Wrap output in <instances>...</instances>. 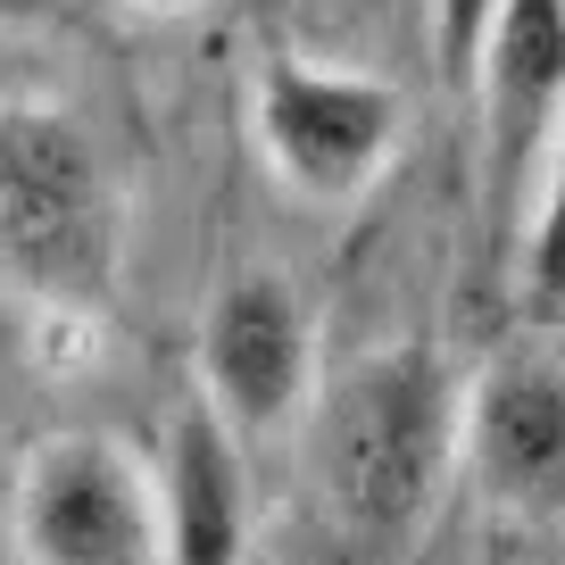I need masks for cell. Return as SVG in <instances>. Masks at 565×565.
Instances as JSON below:
<instances>
[{
  "label": "cell",
  "mask_w": 565,
  "mask_h": 565,
  "mask_svg": "<svg viewBox=\"0 0 565 565\" xmlns=\"http://www.w3.org/2000/svg\"><path fill=\"white\" fill-rule=\"evenodd\" d=\"M258 150L300 200H358L391 167L399 141V100L391 84L350 67H317V58H275L258 75Z\"/></svg>",
  "instance_id": "6da1fadb"
},
{
  "label": "cell",
  "mask_w": 565,
  "mask_h": 565,
  "mask_svg": "<svg viewBox=\"0 0 565 565\" xmlns=\"http://www.w3.org/2000/svg\"><path fill=\"white\" fill-rule=\"evenodd\" d=\"M18 557L25 565H167L159 499L141 466L100 433L42 441L18 475Z\"/></svg>",
  "instance_id": "7a4b0ae2"
},
{
  "label": "cell",
  "mask_w": 565,
  "mask_h": 565,
  "mask_svg": "<svg viewBox=\"0 0 565 565\" xmlns=\"http://www.w3.org/2000/svg\"><path fill=\"white\" fill-rule=\"evenodd\" d=\"M308 366H317V324H308L300 291L282 275H233L200 324L209 407L249 433H275L308 399Z\"/></svg>",
  "instance_id": "3957f363"
},
{
  "label": "cell",
  "mask_w": 565,
  "mask_h": 565,
  "mask_svg": "<svg viewBox=\"0 0 565 565\" xmlns=\"http://www.w3.org/2000/svg\"><path fill=\"white\" fill-rule=\"evenodd\" d=\"M475 482L508 515H565V366L499 358L466 407Z\"/></svg>",
  "instance_id": "277c9868"
},
{
  "label": "cell",
  "mask_w": 565,
  "mask_h": 565,
  "mask_svg": "<svg viewBox=\"0 0 565 565\" xmlns=\"http://www.w3.org/2000/svg\"><path fill=\"white\" fill-rule=\"evenodd\" d=\"M249 541V491L216 407H175L159 466V557L167 565H242Z\"/></svg>",
  "instance_id": "5b68a950"
},
{
  "label": "cell",
  "mask_w": 565,
  "mask_h": 565,
  "mask_svg": "<svg viewBox=\"0 0 565 565\" xmlns=\"http://www.w3.org/2000/svg\"><path fill=\"white\" fill-rule=\"evenodd\" d=\"M482 100H491V150L499 175H532L541 167V141L565 108V0H508L482 42L475 67Z\"/></svg>",
  "instance_id": "8992f818"
},
{
  "label": "cell",
  "mask_w": 565,
  "mask_h": 565,
  "mask_svg": "<svg viewBox=\"0 0 565 565\" xmlns=\"http://www.w3.org/2000/svg\"><path fill=\"white\" fill-rule=\"evenodd\" d=\"M92 216V159L67 125L9 117L0 125V249L18 258H58L75 249Z\"/></svg>",
  "instance_id": "52a82bcc"
},
{
  "label": "cell",
  "mask_w": 565,
  "mask_h": 565,
  "mask_svg": "<svg viewBox=\"0 0 565 565\" xmlns=\"http://www.w3.org/2000/svg\"><path fill=\"white\" fill-rule=\"evenodd\" d=\"M341 475L374 508H407L424 491V475H433V383L416 366H383L366 374V391H350Z\"/></svg>",
  "instance_id": "ba28073f"
},
{
  "label": "cell",
  "mask_w": 565,
  "mask_h": 565,
  "mask_svg": "<svg viewBox=\"0 0 565 565\" xmlns=\"http://www.w3.org/2000/svg\"><path fill=\"white\" fill-rule=\"evenodd\" d=\"M524 275L541 300H565V108L541 141V192H532V225H524Z\"/></svg>",
  "instance_id": "9c48e42d"
},
{
  "label": "cell",
  "mask_w": 565,
  "mask_h": 565,
  "mask_svg": "<svg viewBox=\"0 0 565 565\" xmlns=\"http://www.w3.org/2000/svg\"><path fill=\"white\" fill-rule=\"evenodd\" d=\"M499 9L508 0H433V51H441V75L458 92H475V67H482V42H491Z\"/></svg>",
  "instance_id": "30bf717a"
},
{
  "label": "cell",
  "mask_w": 565,
  "mask_h": 565,
  "mask_svg": "<svg viewBox=\"0 0 565 565\" xmlns=\"http://www.w3.org/2000/svg\"><path fill=\"white\" fill-rule=\"evenodd\" d=\"M58 9L67 0H0V34H42V25H58Z\"/></svg>",
  "instance_id": "8fae6325"
},
{
  "label": "cell",
  "mask_w": 565,
  "mask_h": 565,
  "mask_svg": "<svg viewBox=\"0 0 565 565\" xmlns=\"http://www.w3.org/2000/svg\"><path fill=\"white\" fill-rule=\"evenodd\" d=\"M125 9H141V18H192L200 0H125Z\"/></svg>",
  "instance_id": "7c38bea8"
}]
</instances>
